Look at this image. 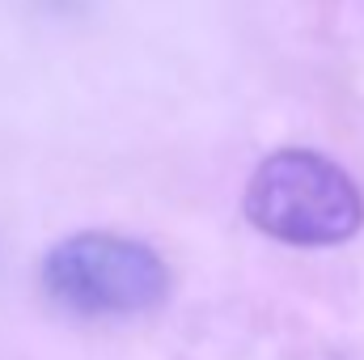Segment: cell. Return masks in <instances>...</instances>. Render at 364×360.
Returning a JSON list of instances; mask_svg holds the SVG:
<instances>
[{"instance_id": "1", "label": "cell", "mask_w": 364, "mask_h": 360, "mask_svg": "<svg viewBox=\"0 0 364 360\" xmlns=\"http://www.w3.org/2000/svg\"><path fill=\"white\" fill-rule=\"evenodd\" d=\"M246 216L288 246H339L364 225V195L335 162L309 149L272 153L246 186Z\"/></svg>"}, {"instance_id": "2", "label": "cell", "mask_w": 364, "mask_h": 360, "mask_svg": "<svg viewBox=\"0 0 364 360\" xmlns=\"http://www.w3.org/2000/svg\"><path fill=\"white\" fill-rule=\"evenodd\" d=\"M43 288L55 305L85 318H127L166 301V259L123 233H73L43 259Z\"/></svg>"}]
</instances>
